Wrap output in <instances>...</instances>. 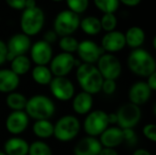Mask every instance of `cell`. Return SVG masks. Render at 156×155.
<instances>
[{
	"instance_id": "obj_6",
	"label": "cell",
	"mask_w": 156,
	"mask_h": 155,
	"mask_svg": "<svg viewBox=\"0 0 156 155\" xmlns=\"http://www.w3.org/2000/svg\"><path fill=\"white\" fill-rule=\"evenodd\" d=\"M109 127L108 113L102 110L89 112L83 122V129L87 136L98 137Z\"/></svg>"
},
{
	"instance_id": "obj_26",
	"label": "cell",
	"mask_w": 156,
	"mask_h": 155,
	"mask_svg": "<svg viewBox=\"0 0 156 155\" xmlns=\"http://www.w3.org/2000/svg\"><path fill=\"white\" fill-rule=\"evenodd\" d=\"M27 101V97L23 93L17 91H13L11 93H8L5 98V104L10 110H12V111H25Z\"/></svg>"
},
{
	"instance_id": "obj_46",
	"label": "cell",
	"mask_w": 156,
	"mask_h": 155,
	"mask_svg": "<svg viewBox=\"0 0 156 155\" xmlns=\"http://www.w3.org/2000/svg\"><path fill=\"white\" fill-rule=\"evenodd\" d=\"M153 44H154V48H156V37H154V40H153Z\"/></svg>"
},
{
	"instance_id": "obj_38",
	"label": "cell",
	"mask_w": 156,
	"mask_h": 155,
	"mask_svg": "<svg viewBox=\"0 0 156 155\" xmlns=\"http://www.w3.org/2000/svg\"><path fill=\"white\" fill-rule=\"evenodd\" d=\"M6 55H7L6 44L0 39V66L6 62Z\"/></svg>"
},
{
	"instance_id": "obj_33",
	"label": "cell",
	"mask_w": 156,
	"mask_h": 155,
	"mask_svg": "<svg viewBox=\"0 0 156 155\" xmlns=\"http://www.w3.org/2000/svg\"><path fill=\"white\" fill-rule=\"evenodd\" d=\"M68 6L70 11L75 14L83 13L89 5V0H67Z\"/></svg>"
},
{
	"instance_id": "obj_41",
	"label": "cell",
	"mask_w": 156,
	"mask_h": 155,
	"mask_svg": "<svg viewBox=\"0 0 156 155\" xmlns=\"http://www.w3.org/2000/svg\"><path fill=\"white\" fill-rule=\"evenodd\" d=\"M99 155H119V153L113 148H105V147H102V149L100 152Z\"/></svg>"
},
{
	"instance_id": "obj_9",
	"label": "cell",
	"mask_w": 156,
	"mask_h": 155,
	"mask_svg": "<svg viewBox=\"0 0 156 155\" xmlns=\"http://www.w3.org/2000/svg\"><path fill=\"white\" fill-rule=\"evenodd\" d=\"M97 69L103 79L116 80L120 78L122 70L120 59L111 53H104L97 62Z\"/></svg>"
},
{
	"instance_id": "obj_14",
	"label": "cell",
	"mask_w": 156,
	"mask_h": 155,
	"mask_svg": "<svg viewBox=\"0 0 156 155\" xmlns=\"http://www.w3.org/2000/svg\"><path fill=\"white\" fill-rule=\"evenodd\" d=\"M29 117L25 111H11L5 119V129L6 131L14 135L18 136L22 134L28 127Z\"/></svg>"
},
{
	"instance_id": "obj_25",
	"label": "cell",
	"mask_w": 156,
	"mask_h": 155,
	"mask_svg": "<svg viewBox=\"0 0 156 155\" xmlns=\"http://www.w3.org/2000/svg\"><path fill=\"white\" fill-rule=\"evenodd\" d=\"M31 77L37 84L41 86L49 85L53 79V75L47 66H35L32 69Z\"/></svg>"
},
{
	"instance_id": "obj_47",
	"label": "cell",
	"mask_w": 156,
	"mask_h": 155,
	"mask_svg": "<svg viewBox=\"0 0 156 155\" xmlns=\"http://www.w3.org/2000/svg\"><path fill=\"white\" fill-rule=\"evenodd\" d=\"M0 155H6V154H5L4 152H1V151H0Z\"/></svg>"
},
{
	"instance_id": "obj_11",
	"label": "cell",
	"mask_w": 156,
	"mask_h": 155,
	"mask_svg": "<svg viewBox=\"0 0 156 155\" xmlns=\"http://www.w3.org/2000/svg\"><path fill=\"white\" fill-rule=\"evenodd\" d=\"M75 58L72 54L61 52L52 58L49 69L53 77H67L74 69Z\"/></svg>"
},
{
	"instance_id": "obj_40",
	"label": "cell",
	"mask_w": 156,
	"mask_h": 155,
	"mask_svg": "<svg viewBox=\"0 0 156 155\" xmlns=\"http://www.w3.org/2000/svg\"><path fill=\"white\" fill-rule=\"evenodd\" d=\"M148 87L150 88V90L152 91H155L156 90V72L153 73L152 75H150L147 78V81H146Z\"/></svg>"
},
{
	"instance_id": "obj_27",
	"label": "cell",
	"mask_w": 156,
	"mask_h": 155,
	"mask_svg": "<svg viewBox=\"0 0 156 155\" xmlns=\"http://www.w3.org/2000/svg\"><path fill=\"white\" fill-rule=\"evenodd\" d=\"M10 69L18 77L26 75L31 69V60L26 55L17 56L10 61Z\"/></svg>"
},
{
	"instance_id": "obj_17",
	"label": "cell",
	"mask_w": 156,
	"mask_h": 155,
	"mask_svg": "<svg viewBox=\"0 0 156 155\" xmlns=\"http://www.w3.org/2000/svg\"><path fill=\"white\" fill-rule=\"evenodd\" d=\"M125 46H126V41H125L124 34L121 31H115V30L112 32H107L103 36L101 44L102 49L105 52L111 54L121 51L122 49L124 48Z\"/></svg>"
},
{
	"instance_id": "obj_1",
	"label": "cell",
	"mask_w": 156,
	"mask_h": 155,
	"mask_svg": "<svg viewBox=\"0 0 156 155\" xmlns=\"http://www.w3.org/2000/svg\"><path fill=\"white\" fill-rule=\"evenodd\" d=\"M76 79L82 91L90 95L97 94L101 91L104 80L97 67L93 64L87 63H81V65L77 68Z\"/></svg>"
},
{
	"instance_id": "obj_23",
	"label": "cell",
	"mask_w": 156,
	"mask_h": 155,
	"mask_svg": "<svg viewBox=\"0 0 156 155\" xmlns=\"http://www.w3.org/2000/svg\"><path fill=\"white\" fill-rule=\"evenodd\" d=\"M124 37L126 45H128L130 48H133V49L140 48L145 40V33L139 26L130 27L124 34Z\"/></svg>"
},
{
	"instance_id": "obj_32",
	"label": "cell",
	"mask_w": 156,
	"mask_h": 155,
	"mask_svg": "<svg viewBox=\"0 0 156 155\" xmlns=\"http://www.w3.org/2000/svg\"><path fill=\"white\" fill-rule=\"evenodd\" d=\"M100 21L101 29L105 30L106 32L113 31L117 26V18L114 14H104Z\"/></svg>"
},
{
	"instance_id": "obj_36",
	"label": "cell",
	"mask_w": 156,
	"mask_h": 155,
	"mask_svg": "<svg viewBox=\"0 0 156 155\" xmlns=\"http://www.w3.org/2000/svg\"><path fill=\"white\" fill-rule=\"evenodd\" d=\"M123 132V138L124 142H127L129 144H135L137 141V137L133 129H124Z\"/></svg>"
},
{
	"instance_id": "obj_5",
	"label": "cell",
	"mask_w": 156,
	"mask_h": 155,
	"mask_svg": "<svg viewBox=\"0 0 156 155\" xmlns=\"http://www.w3.org/2000/svg\"><path fill=\"white\" fill-rule=\"evenodd\" d=\"M45 22V15L39 7L26 8L21 16L20 26L23 34L27 37L38 34Z\"/></svg>"
},
{
	"instance_id": "obj_31",
	"label": "cell",
	"mask_w": 156,
	"mask_h": 155,
	"mask_svg": "<svg viewBox=\"0 0 156 155\" xmlns=\"http://www.w3.org/2000/svg\"><path fill=\"white\" fill-rule=\"evenodd\" d=\"M94 4L98 9L104 14H113L119 7V0H94Z\"/></svg>"
},
{
	"instance_id": "obj_15",
	"label": "cell",
	"mask_w": 156,
	"mask_h": 155,
	"mask_svg": "<svg viewBox=\"0 0 156 155\" xmlns=\"http://www.w3.org/2000/svg\"><path fill=\"white\" fill-rule=\"evenodd\" d=\"M30 57L36 66H47L53 58L51 45L44 40L35 42L30 48Z\"/></svg>"
},
{
	"instance_id": "obj_19",
	"label": "cell",
	"mask_w": 156,
	"mask_h": 155,
	"mask_svg": "<svg viewBox=\"0 0 156 155\" xmlns=\"http://www.w3.org/2000/svg\"><path fill=\"white\" fill-rule=\"evenodd\" d=\"M99 137L101 146L105 148L115 149L124 142L123 132L118 126L108 127Z\"/></svg>"
},
{
	"instance_id": "obj_7",
	"label": "cell",
	"mask_w": 156,
	"mask_h": 155,
	"mask_svg": "<svg viewBox=\"0 0 156 155\" xmlns=\"http://www.w3.org/2000/svg\"><path fill=\"white\" fill-rule=\"evenodd\" d=\"M115 113L117 116L116 125L122 130L135 128L142 118L141 108L131 102L122 105Z\"/></svg>"
},
{
	"instance_id": "obj_4",
	"label": "cell",
	"mask_w": 156,
	"mask_h": 155,
	"mask_svg": "<svg viewBox=\"0 0 156 155\" xmlns=\"http://www.w3.org/2000/svg\"><path fill=\"white\" fill-rule=\"evenodd\" d=\"M80 131V122L74 115H64L54 124L53 136L60 143H69L74 140Z\"/></svg>"
},
{
	"instance_id": "obj_39",
	"label": "cell",
	"mask_w": 156,
	"mask_h": 155,
	"mask_svg": "<svg viewBox=\"0 0 156 155\" xmlns=\"http://www.w3.org/2000/svg\"><path fill=\"white\" fill-rule=\"evenodd\" d=\"M57 38H58V35L56 34V32L54 30H49V31H47L44 34L43 40L51 45L52 43H54L57 40Z\"/></svg>"
},
{
	"instance_id": "obj_29",
	"label": "cell",
	"mask_w": 156,
	"mask_h": 155,
	"mask_svg": "<svg viewBox=\"0 0 156 155\" xmlns=\"http://www.w3.org/2000/svg\"><path fill=\"white\" fill-rule=\"evenodd\" d=\"M27 155H52V150L47 143L35 141L29 144Z\"/></svg>"
},
{
	"instance_id": "obj_21",
	"label": "cell",
	"mask_w": 156,
	"mask_h": 155,
	"mask_svg": "<svg viewBox=\"0 0 156 155\" xmlns=\"http://www.w3.org/2000/svg\"><path fill=\"white\" fill-rule=\"evenodd\" d=\"M20 84V78L10 69H0V92L11 93L16 91Z\"/></svg>"
},
{
	"instance_id": "obj_12",
	"label": "cell",
	"mask_w": 156,
	"mask_h": 155,
	"mask_svg": "<svg viewBox=\"0 0 156 155\" xmlns=\"http://www.w3.org/2000/svg\"><path fill=\"white\" fill-rule=\"evenodd\" d=\"M7 55L6 61H12L16 57L25 55L31 48V40L29 37L23 33H18L10 37L6 44Z\"/></svg>"
},
{
	"instance_id": "obj_22",
	"label": "cell",
	"mask_w": 156,
	"mask_h": 155,
	"mask_svg": "<svg viewBox=\"0 0 156 155\" xmlns=\"http://www.w3.org/2000/svg\"><path fill=\"white\" fill-rule=\"evenodd\" d=\"M28 143L18 136L7 139L4 144V153L6 155H27Z\"/></svg>"
},
{
	"instance_id": "obj_16",
	"label": "cell",
	"mask_w": 156,
	"mask_h": 155,
	"mask_svg": "<svg viewBox=\"0 0 156 155\" xmlns=\"http://www.w3.org/2000/svg\"><path fill=\"white\" fill-rule=\"evenodd\" d=\"M152 93L153 91L148 87L146 81H137L131 86L128 97L131 103L141 107L149 101Z\"/></svg>"
},
{
	"instance_id": "obj_42",
	"label": "cell",
	"mask_w": 156,
	"mask_h": 155,
	"mask_svg": "<svg viewBox=\"0 0 156 155\" xmlns=\"http://www.w3.org/2000/svg\"><path fill=\"white\" fill-rule=\"evenodd\" d=\"M119 2H122L127 6H135L139 5L141 0H119Z\"/></svg>"
},
{
	"instance_id": "obj_35",
	"label": "cell",
	"mask_w": 156,
	"mask_h": 155,
	"mask_svg": "<svg viewBox=\"0 0 156 155\" xmlns=\"http://www.w3.org/2000/svg\"><path fill=\"white\" fill-rule=\"evenodd\" d=\"M117 90V83L116 80H112V79H104L101 85V90L104 94L106 95H112Z\"/></svg>"
},
{
	"instance_id": "obj_18",
	"label": "cell",
	"mask_w": 156,
	"mask_h": 155,
	"mask_svg": "<svg viewBox=\"0 0 156 155\" xmlns=\"http://www.w3.org/2000/svg\"><path fill=\"white\" fill-rule=\"evenodd\" d=\"M102 146L96 137L86 136L80 139L73 148L74 155H99Z\"/></svg>"
},
{
	"instance_id": "obj_24",
	"label": "cell",
	"mask_w": 156,
	"mask_h": 155,
	"mask_svg": "<svg viewBox=\"0 0 156 155\" xmlns=\"http://www.w3.org/2000/svg\"><path fill=\"white\" fill-rule=\"evenodd\" d=\"M32 130L37 138L48 139L53 136L54 124L49 120H39L34 122Z\"/></svg>"
},
{
	"instance_id": "obj_2",
	"label": "cell",
	"mask_w": 156,
	"mask_h": 155,
	"mask_svg": "<svg viewBox=\"0 0 156 155\" xmlns=\"http://www.w3.org/2000/svg\"><path fill=\"white\" fill-rule=\"evenodd\" d=\"M127 65L133 74L142 78H148L156 72L154 58L144 48L133 49L128 57Z\"/></svg>"
},
{
	"instance_id": "obj_45",
	"label": "cell",
	"mask_w": 156,
	"mask_h": 155,
	"mask_svg": "<svg viewBox=\"0 0 156 155\" xmlns=\"http://www.w3.org/2000/svg\"><path fill=\"white\" fill-rule=\"evenodd\" d=\"M25 7L26 8H34L36 7V0H26V4H25Z\"/></svg>"
},
{
	"instance_id": "obj_43",
	"label": "cell",
	"mask_w": 156,
	"mask_h": 155,
	"mask_svg": "<svg viewBox=\"0 0 156 155\" xmlns=\"http://www.w3.org/2000/svg\"><path fill=\"white\" fill-rule=\"evenodd\" d=\"M108 122H109V125L110 124H112V125H115L117 124V116H116V113H108Z\"/></svg>"
},
{
	"instance_id": "obj_44",
	"label": "cell",
	"mask_w": 156,
	"mask_h": 155,
	"mask_svg": "<svg viewBox=\"0 0 156 155\" xmlns=\"http://www.w3.org/2000/svg\"><path fill=\"white\" fill-rule=\"evenodd\" d=\"M133 155H152L151 152H149L148 150L146 149H144V148H139V149H136L133 153Z\"/></svg>"
},
{
	"instance_id": "obj_13",
	"label": "cell",
	"mask_w": 156,
	"mask_h": 155,
	"mask_svg": "<svg viewBox=\"0 0 156 155\" xmlns=\"http://www.w3.org/2000/svg\"><path fill=\"white\" fill-rule=\"evenodd\" d=\"M77 52L80 60L82 63L93 65L97 63L101 56L105 53V51L102 49L101 46L97 45L95 42L89 39L79 42Z\"/></svg>"
},
{
	"instance_id": "obj_10",
	"label": "cell",
	"mask_w": 156,
	"mask_h": 155,
	"mask_svg": "<svg viewBox=\"0 0 156 155\" xmlns=\"http://www.w3.org/2000/svg\"><path fill=\"white\" fill-rule=\"evenodd\" d=\"M49 90L54 98L60 101H69L75 95L74 84L67 77H53Z\"/></svg>"
},
{
	"instance_id": "obj_37",
	"label": "cell",
	"mask_w": 156,
	"mask_h": 155,
	"mask_svg": "<svg viewBox=\"0 0 156 155\" xmlns=\"http://www.w3.org/2000/svg\"><path fill=\"white\" fill-rule=\"evenodd\" d=\"M5 2L10 7L14 9L21 10L25 8L26 0H5Z\"/></svg>"
},
{
	"instance_id": "obj_3",
	"label": "cell",
	"mask_w": 156,
	"mask_h": 155,
	"mask_svg": "<svg viewBox=\"0 0 156 155\" xmlns=\"http://www.w3.org/2000/svg\"><path fill=\"white\" fill-rule=\"evenodd\" d=\"M56 111V105L54 101L46 95L37 94L27 99L25 112L29 119L35 121L49 120Z\"/></svg>"
},
{
	"instance_id": "obj_20",
	"label": "cell",
	"mask_w": 156,
	"mask_h": 155,
	"mask_svg": "<svg viewBox=\"0 0 156 155\" xmlns=\"http://www.w3.org/2000/svg\"><path fill=\"white\" fill-rule=\"evenodd\" d=\"M93 102L94 100L92 95L85 91L79 92L72 98V110L76 114L87 115L91 111Z\"/></svg>"
},
{
	"instance_id": "obj_8",
	"label": "cell",
	"mask_w": 156,
	"mask_h": 155,
	"mask_svg": "<svg viewBox=\"0 0 156 155\" xmlns=\"http://www.w3.org/2000/svg\"><path fill=\"white\" fill-rule=\"evenodd\" d=\"M80 17L70 10L61 11L54 21V31L58 36L67 37L73 34L80 26Z\"/></svg>"
},
{
	"instance_id": "obj_28",
	"label": "cell",
	"mask_w": 156,
	"mask_h": 155,
	"mask_svg": "<svg viewBox=\"0 0 156 155\" xmlns=\"http://www.w3.org/2000/svg\"><path fill=\"white\" fill-rule=\"evenodd\" d=\"M80 26L84 33L90 36H95L101 30V21L96 16H87L80 22Z\"/></svg>"
},
{
	"instance_id": "obj_34",
	"label": "cell",
	"mask_w": 156,
	"mask_h": 155,
	"mask_svg": "<svg viewBox=\"0 0 156 155\" xmlns=\"http://www.w3.org/2000/svg\"><path fill=\"white\" fill-rule=\"evenodd\" d=\"M143 134L144 136L151 141L152 143L156 142V125L154 123H148L145 124L143 128Z\"/></svg>"
},
{
	"instance_id": "obj_48",
	"label": "cell",
	"mask_w": 156,
	"mask_h": 155,
	"mask_svg": "<svg viewBox=\"0 0 156 155\" xmlns=\"http://www.w3.org/2000/svg\"><path fill=\"white\" fill-rule=\"evenodd\" d=\"M53 1H55V2H59V1H62V0H53Z\"/></svg>"
},
{
	"instance_id": "obj_30",
	"label": "cell",
	"mask_w": 156,
	"mask_h": 155,
	"mask_svg": "<svg viewBox=\"0 0 156 155\" xmlns=\"http://www.w3.org/2000/svg\"><path fill=\"white\" fill-rule=\"evenodd\" d=\"M58 46L63 52L72 54L77 51L79 41L71 36L62 37L58 42Z\"/></svg>"
}]
</instances>
